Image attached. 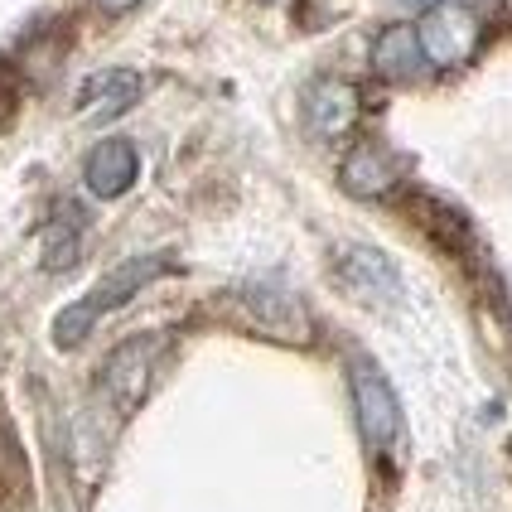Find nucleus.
<instances>
[{
	"label": "nucleus",
	"instance_id": "nucleus-1",
	"mask_svg": "<svg viewBox=\"0 0 512 512\" xmlns=\"http://www.w3.org/2000/svg\"><path fill=\"white\" fill-rule=\"evenodd\" d=\"M170 271V261L165 256H131V261H121V266H112L102 281L87 290L83 300H73L68 310L54 319V339L63 343V348H73V343L87 339V329L102 319L107 310H121L131 295H141L145 285L155 281V276H165Z\"/></svg>",
	"mask_w": 512,
	"mask_h": 512
},
{
	"label": "nucleus",
	"instance_id": "nucleus-2",
	"mask_svg": "<svg viewBox=\"0 0 512 512\" xmlns=\"http://www.w3.org/2000/svg\"><path fill=\"white\" fill-rule=\"evenodd\" d=\"M353 411H358V430L372 450H392L401 435V401L392 392V382L372 363H353Z\"/></svg>",
	"mask_w": 512,
	"mask_h": 512
},
{
	"label": "nucleus",
	"instance_id": "nucleus-3",
	"mask_svg": "<svg viewBox=\"0 0 512 512\" xmlns=\"http://www.w3.org/2000/svg\"><path fill=\"white\" fill-rule=\"evenodd\" d=\"M479 15L469 10V5H435L426 20H421V44H426V58L435 68H459V63H469L474 49H479Z\"/></svg>",
	"mask_w": 512,
	"mask_h": 512
},
{
	"label": "nucleus",
	"instance_id": "nucleus-4",
	"mask_svg": "<svg viewBox=\"0 0 512 512\" xmlns=\"http://www.w3.org/2000/svg\"><path fill=\"white\" fill-rule=\"evenodd\" d=\"M358 107H363L358 87L343 83V78H319V83L305 92V121H310V131L319 141L348 136L353 121H358Z\"/></svg>",
	"mask_w": 512,
	"mask_h": 512
},
{
	"label": "nucleus",
	"instance_id": "nucleus-5",
	"mask_svg": "<svg viewBox=\"0 0 512 512\" xmlns=\"http://www.w3.org/2000/svg\"><path fill=\"white\" fill-rule=\"evenodd\" d=\"M155 358H160V339H131V343H121L112 358H107L102 387H107V397H112L121 411H131V406L145 397Z\"/></svg>",
	"mask_w": 512,
	"mask_h": 512
},
{
	"label": "nucleus",
	"instance_id": "nucleus-6",
	"mask_svg": "<svg viewBox=\"0 0 512 512\" xmlns=\"http://www.w3.org/2000/svg\"><path fill=\"white\" fill-rule=\"evenodd\" d=\"M136 174H141V155H136L131 141H102L83 165L87 189H92L97 199H121V194L136 184Z\"/></svg>",
	"mask_w": 512,
	"mask_h": 512
},
{
	"label": "nucleus",
	"instance_id": "nucleus-7",
	"mask_svg": "<svg viewBox=\"0 0 512 512\" xmlns=\"http://www.w3.org/2000/svg\"><path fill=\"white\" fill-rule=\"evenodd\" d=\"M339 179H343V189H348V194H358V199H382V194H392V189H397L401 165L382 150V145L363 141V145H353V150H348Z\"/></svg>",
	"mask_w": 512,
	"mask_h": 512
},
{
	"label": "nucleus",
	"instance_id": "nucleus-8",
	"mask_svg": "<svg viewBox=\"0 0 512 512\" xmlns=\"http://www.w3.org/2000/svg\"><path fill=\"white\" fill-rule=\"evenodd\" d=\"M339 281L348 285L353 295H363V300H387V295L401 290L392 261L382 252H372V247H348V252L339 256Z\"/></svg>",
	"mask_w": 512,
	"mask_h": 512
},
{
	"label": "nucleus",
	"instance_id": "nucleus-9",
	"mask_svg": "<svg viewBox=\"0 0 512 512\" xmlns=\"http://www.w3.org/2000/svg\"><path fill=\"white\" fill-rule=\"evenodd\" d=\"M426 44H421V29L411 25H392L377 34V44H372V68L382 73V78H416L421 68H426Z\"/></svg>",
	"mask_w": 512,
	"mask_h": 512
},
{
	"label": "nucleus",
	"instance_id": "nucleus-10",
	"mask_svg": "<svg viewBox=\"0 0 512 512\" xmlns=\"http://www.w3.org/2000/svg\"><path fill=\"white\" fill-rule=\"evenodd\" d=\"M141 97V73H131V68H107V73H92L83 87V97H78V107L83 116H121L131 102Z\"/></svg>",
	"mask_w": 512,
	"mask_h": 512
},
{
	"label": "nucleus",
	"instance_id": "nucleus-11",
	"mask_svg": "<svg viewBox=\"0 0 512 512\" xmlns=\"http://www.w3.org/2000/svg\"><path fill=\"white\" fill-rule=\"evenodd\" d=\"M252 300V314L256 324L266 329V334H276V339H305V310L290 300V295H281V290H252L247 295Z\"/></svg>",
	"mask_w": 512,
	"mask_h": 512
},
{
	"label": "nucleus",
	"instance_id": "nucleus-12",
	"mask_svg": "<svg viewBox=\"0 0 512 512\" xmlns=\"http://www.w3.org/2000/svg\"><path fill=\"white\" fill-rule=\"evenodd\" d=\"M102 10H131V5H141V0H97Z\"/></svg>",
	"mask_w": 512,
	"mask_h": 512
},
{
	"label": "nucleus",
	"instance_id": "nucleus-13",
	"mask_svg": "<svg viewBox=\"0 0 512 512\" xmlns=\"http://www.w3.org/2000/svg\"><path fill=\"white\" fill-rule=\"evenodd\" d=\"M397 5H411V10H435L440 0H397Z\"/></svg>",
	"mask_w": 512,
	"mask_h": 512
}]
</instances>
